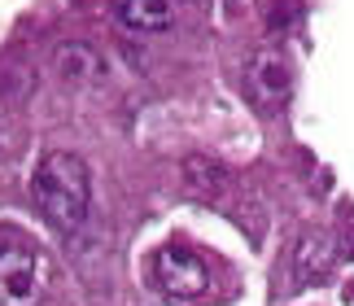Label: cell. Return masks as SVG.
I'll return each mask as SVG.
<instances>
[{
	"label": "cell",
	"mask_w": 354,
	"mask_h": 306,
	"mask_svg": "<svg viewBox=\"0 0 354 306\" xmlns=\"http://www.w3.org/2000/svg\"><path fill=\"white\" fill-rule=\"evenodd\" d=\"M35 206L57 232H75L92 206V171L79 153H48L35 171Z\"/></svg>",
	"instance_id": "6da1fadb"
},
{
	"label": "cell",
	"mask_w": 354,
	"mask_h": 306,
	"mask_svg": "<svg viewBox=\"0 0 354 306\" xmlns=\"http://www.w3.org/2000/svg\"><path fill=\"white\" fill-rule=\"evenodd\" d=\"M153 285L175 302H197V298H206V289H210V271L193 249L167 245V249L153 254Z\"/></svg>",
	"instance_id": "7a4b0ae2"
},
{
	"label": "cell",
	"mask_w": 354,
	"mask_h": 306,
	"mask_svg": "<svg viewBox=\"0 0 354 306\" xmlns=\"http://www.w3.org/2000/svg\"><path fill=\"white\" fill-rule=\"evenodd\" d=\"M44 294V262L31 245H0V306H35Z\"/></svg>",
	"instance_id": "3957f363"
},
{
	"label": "cell",
	"mask_w": 354,
	"mask_h": 306,
	"mask_svg": "<svg viewBox=\"0 0 354 306\" xmlns=\"http://www.w3.org/2000/svg\"><path fill=\"white\" fill-rule=\"evenodd\" d=\"M250 88L258 101H284L293 88V71L289 62H284V53L276 48H258L250 57Z\"/></svg>",
	"instance_id": "277c9868"
},
{
	"label": "cell",
	"mask_w": 354,
	"mask_h": 306,
	"mask_svg": "<svg viewBox=\"0 0 354 306\" xmlns=\"http://www.w3.org/2000/svg\"><path fill=\"white\" fill-rule=\"evenodd\" d=\"M118 22L136 35H167L175 26L167 0H118Z\"/></svg>",
	"instance_id": "5b68a950"
},
{
	"label": "cell",
	"mask_w": 354,
	"mask_h": 306,
	"mask_svg": "<svg viewBox=\"0 0 354 306\" xmlns=\"http://www.w3.org/2000/svg\"><path fill=\"white\" fill-rule=\"evenodd\" d=\"M333 267V241H328V232H306L302 241H297V276H324Z\"/></svg>",
	"instance_id": "8992f818"
},
{
	"label": "cell",
	"mask_w": 354,
	"mask_h": 306,
	"mask_svg": "<svg viewBox=\"0 0 354 306\" xmlns=\"http://www.w3.org/2000/svg\"><path fill=\"white\" fill-rule=\"evenodd\" d=\"M57 71H62V79L79 83V79L97 75V57H92V48H84V44H71V48H62V53H57Z\"/></svg>",
	"instance_id": "52a82bcc"
},
{
	"label": "cell",
	"mask_w": 354,
	"mask_h": 306,
	"mask_svg": "<svg viewBox=\"0 0 354 306\" xmlns=\"http://www.w3.org/2000/svg\"><path fill=\"white\" fill-rule=\"evenodd\" d=\"M184 5H201V0H184Z\"/></svg>",
	"instance_id": "ba28073f"
}]
</instances>
